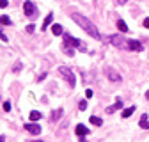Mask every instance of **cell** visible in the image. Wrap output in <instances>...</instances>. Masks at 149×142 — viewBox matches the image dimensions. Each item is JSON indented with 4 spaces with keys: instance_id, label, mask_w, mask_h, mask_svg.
I'll return each instance as SVG.
<instances>
[{
    "instance_id": "7a4b0ae2",
    "label": "cell",
    "mask_w": 149,
    "mask_h": 142,
    "mask_svg": "<svg viewBox=\"0 0 149 142\" xmlns=\"http://www.w3.org/2000/svg\"><path fill=\"white\" fill-rule=\"evenodd\" d=\"M59 73H61V77H64V80L69 84V87H74V73L69 69V68H66V66H61L59 68Z\"/></svg>"
},
{
    "instance_id": "83f0119b",
    "label": "cell",
    "mask_w": 149,
    "mask_h": 142,
    "mask_svg": "<svg viewBox=\"0 0 149 142\" xmlns=\"http://www.w3.org/2000/svg\"><path fill=\"white\" fill-rule=\"evenodd\" d=\"M144 27L149 29V18H146V20H144Z\"/></svg>"
},
{
    "instance_id": "5bb4252c",
    "label": "cell",
    "mask_w": 149,
    "mask_h": 142,
    "mask_svg": "<svg viewBox=\"0 0 149 142\" xmlns=\"http://www.w3.org/2000/svg\"><path fill=\"white\" fill-rule=\"evenodd\" d=\"M52 32H53V36H62L64 32H62V27L59 25V23H53L52 25Z\"/></svg>"
},
{
    "instance_id": "30bf717a",
    "label": "cell",
    "mask_w": 149,
    "mask_h": 142,
    "mask_svg": "<svg viewBox=\"0 0 149 142\" xmlns=\"http://www.w3.org/2000/svg\"><path fill=\"white\" fill-rule=\"evenodd\" d=\"M119 109H123V101H121V100H117L114 105L107 106V114H114V112H116V110H119Z\"/></svg>"
},
{
    "instance_id": "9a60e30c",
    "label": "cell",
    "mask_w": 149,
    "mask_h": 142,
    "mask_svg": "<svg viewBox=\"0 0 149 142\" xmlns=\"http://www.w3.org/2000/svg\"><path fill=\"white\" fill-rule=\"evenodd\" d=\"M29 117H30V121H32V123H36V121H39V119H41V112L32 110V112L29 114Z\"/></svg>"
},
{
    "instance_id": "4fadbf2b",
    "label": "cell",
    "mask_w": 149,
    "mask_h": 142,
    "mask_svg": "<svg viewBox=\"0 0 149 142\" xmlns=\"http://www.w3.org/2000/svg\"><path fill=\"white\" fill-rule=\"evenodd\" d=\"M52 22H53V14L50 13V14L45 18V22H43V25H41V30H46V29L50 27V23H52Z\"/></svg>"
},
{
    "instance_id": "ac0fdd59",
    "label": "cell",
    "mask_w": 149,
    "mask_h": 142,
    "mask_svg": "<svg viewBox=\"0 0 149 142\" xmlns=\"http://www.w3.org/2000/svg\"><path fill=\"white\" fill-rule=\"evenodd\" d=\"M116 25H117V29H119L121 32H128V25H126V23H124L123 20H119V22H117Z\"/></svg>"
},
{
    "instance_id": "cb8c5ba5",
    "label": "cell",
    "mask_w": 149,
    "mask_h": 142,
    "mask_svg": "<svg viewBox=\"0 0 149 142\" xmlns=\"http://www.w3.org/2000/svg\"><path fill=\"white\" fill-rule=\"evenodd\" d=\"M0 39H2L4 43H7V36H6V34H4L2 30H0Z\"/></svg>"
},
{
    "instance_id": "ba28073f",
    "label": "cell",
    "mask_w": 149,
    "mask_h": 142,
    "mask_svg": "<svg viewBox=\"0 0 149 142\" xmlns=\"http://www.w3.org/2000/svg\"><path fill=\"white\" fill-rule=\"evenodd\" d=\"M105 73H107L108 80H112V82H121V75H117L114 69H110V68H108V69L105 71Z\"/></svg>"
},
{
    "instance_id": "484cf974",
    "label": "cell",
    "mask_w": 149,
    "mask_h": 142,
    "mask_svg": "<svg viewBox=\"0 0 149 142\" xmlns=\"http://www.w3.org/2000/svg\"><path fill=\"white\" fill-rule=\"evenodd\" d=\"M34 29H36L34 25H27V32H29V34H32V32H34Z\"/></svg>"
},
{
    "instance_id": "6da1fadb",
    "label": "cell",
    "mask_w": 149,
    "mask_h": 142,
    "mask_svg": "<svg viewBox=\"0 0 149 142\" xmlns=\"http://www.w3.org/2000/svg\"><path fill=\"white\" fill-rule=\"evenodd\" d=\"M71 18H73V22L74 23H78V27H82L91 38H94V39H101V34H100V30L96 29V25L92 23L89 18H85V16H82L80 13H73L71 14Z\"/></svg>"
},
{
    "instance_id": "7c38bea8",
    "label": "cell",
    "mask_w": 149,
    "mask_h": 142,
    "mask_svg": "<svg viewBox=\"0 0 149 142\" xmlns=\"http://www.w3.org/2000/svg\"><path fill=\"white\" fill-rule=\"evenodd\" d=\"M62 112H64L62 109H57V110H53V112H52V116H50V121H52V123L59 121V119H61V116H62Z\"/></svg>"
},
{
    "instance_id": "ffe728a7",
    "label": "cell",
    "mask_w": 149,
    "mask_h": 142,
    "mask_svg": "<svg viewBox=\"0 0 149 142\" xmlns=\"http://www.w3.org/2000/svg\"><path fill=\"white\" fill-rule=\"evenodd\" d=\"M64 53H66V55H69V57H73V55H74V50H73V46H68V45H64Z\"/></svg>"
},
{
    "instance_id": "277c9868",
    "label": "cell",
    "mask_w": 149,
    "mask_h": 142,
    "mask_svg": "<svg viewBox=\"0 0 149 142\" xmlns=\"http://www.w3.org/2000/svg\"><path fill=\"white\" fill-rule=\"evenodd\" d=\"M110 43L114 45L116 48H123V50H126V48H128V41L123 38V36H119V34L110 36Z\"/></svg>"
},
{
    "instance_id": "d6a6232c",
    "label": "cell",
    "mask_w": 149,
    "mask_h": 142,
    "mask_svg": "<svg viewBox=\"0 0 149 142\" xmlns=\"http://www.w3.org/2000/svg\"><path fill=\"white\" fill-rule=\"evenodd\" d=\"M32 142H36V140H32Z\"/></svg>"
},
{
    "instance_id": "9c48e42d",
    "label": "cell",
    "mask_w": 149,
    "mask_h": 142,
    "mask_svg": "<svg viewBox=\"0 0 149 142\" xmlns=\"http://www.w3.org/2000/svg\"><path fill=\"white\" fill-rule=\"evenodd\" d=\"M139 124H140V128H142V130H149V114H142Z\"/></svg>"
},
{
    "instance_id": "4316f807",
    "label": "cell",
    "mask_w": 149,
    "mask_h": 142,
    "mask_svg": "<svg viewBox=\"0 0 149 142\" xmlns=\"http://www.w3.org/2000/svg\"><path fill=\"white\" fill-rule=\"evenodd\" d=\"M85 96L87 98H92V91H91V89H87V91H85Z\"/></svg>"
},
{
    "instance_id": "e0dca14e",
    "label": "cell",
    "mask_w": 149,
    "mask_h": 142,
    "mask_svg": "<svg viewBox=\"0 0 149 142\" xmlns=\"http://www.w3.org/2000/svg\"><path fill=\"white\" fill-rule=\"evenodd\" d=\"M91 124H94V126H101L103 121H101L98 116H91Z\"/></svg>"
},
{
    "instance_id": "3957f363",
    "label": "cell",
    "mask_w": 149,
    "mask_h": 142,
    "mask_svg": "<svg viewBox=\"0 0 149 142\" xmlns=\"http://www.w3.org/2000/svg\"><path fill=\"white\" fill-rule=\"evenodd\" d=\"M62 38H64V45L68 46H74V48H80V50H85V45L82 41H78L77 38H73V36L69 34H62Z\"/></svg>"
},
{
    "instance_id": "52a82bcc",
    "label": "cell",
    "mask_w": 149,
    "mask_h": 142,
    "mask_svg": "<svg viewBox=\"0 0 149 142\" xmlns=\"http://www.w3.org/2000/svg\"><path fill=\"white\" fill-rule=\"evenodd\" d=\"M128 50H132V52H142L144 46L139 41H135V39H128Z\"/></svg>"
},
{
    "instance_id": "4dcf8cb0",
    "label": "cell",
    "mask_w": 149,
    "mask_h": 142,
    "mask_svg": "<svg viewBox=\"0 0 149 142\" xmlns=\"http://www.w3.org/2000/svg\"><path fill=\"white\" fill-rule=\"evenodd\" d=\"M80 142H87V140H85V135H84V137H80Z\"/></svg>"
},
{
    "instance_id": "7402d4cb",
    "label": "cell",
    "mask_w": 149,
    "mask_h": 142,
    "mask_svg": "<svg viewBox=\"0 0 149 142\" xmlns=\"http://www.w3.org/2000/svg\"><path fill=\"white\" fill-rule=\"evenodd\" d=\"M78 106H80V110H85V109H87V101H80Z\"/></svg>"
},
{
    "instance_id": "f1b7e54d",
    "label": "cell",
    "mask_w": 149,
    "mask_h": 142,
    "mask_svg": "<svg viewBox=\"0 0 149 142\" xmlns=\"http://www.w3.org/2000/svg\"><path fill=\"white\" fill-rule=\"evenodd\" d=\"M126 2H128V0H117V4H121V6H123V4H126Z\"/></svg>"
},
{
    "instance_id": "603a6c76",
    "label": "cell",
    "mask_w": 149,
    "mask_h": 142,
    "mask_svg": "<svg viewBox=\"0 0 149 142\" xmlns=\"http://www.w3.org/2000/svg\"><path fill=\"white\" fill-rule=\"evenodd\" d=\"M4 110H6V112H9V110H11V103H9V101H6V103H4Z\"/></svg>"
},
{
    "instance_id": "d6986e66",
    "label": "cell",
    "mask_w": 149,
    "mask_h": 142,
    "mask_svg": "<svg viewBox=\"0 0 149 142\" xmlns=\"http://www.w3.org/2000/svg\"><path fill=\"white\" fill-rule=\"evenodd\" d=\"M0 25H6V27L11 25V18L6 16V14H4V16H0Z\"/></svg>"
},
{
    "instance_id": "d4e9b609",
    "label": "cell",
    "mask_w": 149,
    "mask_h": 142,
    "mask_svg": "<svg viewBox=\"0 0 149 142\" xmlns=\"http://www.w3.org/2000/svg\"><path fill=\"white\" fill-rule=\"evenodd\" d=\"M7 4H9L7 0H0V7H2V9H4V7H7Z\"/></svg>"
},
{
    "instance_id": "8fae6325",
    "label": "cell",
    "mask_w": 149,
    "mask_h": 142,
    "mask_svg": "<svg viewBox=\"0 0 149 142\" xmlns=\"http://www.w3.org/2000/svg\"><path fill=\"white\" fill-rule=\"evenodd\" d=\"M74 132H77V135H78V137H84V135H87L91 130H89V128H85L84 124H77V128H74Z\"/></svg>"
},
{
    "instance_id": "8992f818",
    "label": "cell",
    "mask_w": 149,
    "mask_h": 142,
    "mask_svg": "<svg viewBox=\"0 0 149 142\" xmlns=\"http://www.w3.org/2000/svg\"><path fill=\"white\" fill-rule=\"evenodd\" d=\"M25 130L29 133H32V135H39L41 133V126H39V124H36V123H27L25 124Z\"/></svg>"
},
{
    "instance_id": "1f68e13d",
    "label": "cell",
    "mask_w": 149,
    "mask_h": 142,
    "mask_svg": "<svg viewBox=\"0 0 149 142\" xmlns=\"http://www.w3.org/2000/svg\"><path fill=\"white\" fill-rule=\"evenodd\" d=\"M146 98H147V100H149V91H147V93H146Z\"/></svg>"
},
{
    "instance_id": "2e32d148",
    "label": "cell",
    "mask_w": 149,
    "mask_h": 142,
    "mask_svg": "<svg viewBox=\"0 0 149 142\" xmlns=\"http://www.w3.org/2000/svg\"><path fill=\"white\" fill-rule=\"evenodd\" d=\"M133 112H135V106H133V105H132V106H128V109H124V110H123V114H121V116H123V117H124V119H126V117H130V116H132V114H133Z\"/></svg>"
},
{
    "instance_id": "44dd1931",
    "label": "cell",
    "mask_w": 149,
    "mask_h": 142,
    "mask_svg": "<svg viewBox=\"0 0 149 142\" xmlns=\"http://www.w3.org/2000/svg\"><path fill=\"white\" fill-rule=\"evenodd\" d=\"M13 71H14V73H20V71H22V62H16L14 68H13Z\"/></svg>"
},
{
    "instance_id": "f546056e",
    "label": "cell",
    "mask_w": 149,
    "mask_h": 142,
    "mask_svg": "<svg viewBox=\"0 0 149 142\" xmlns=\"http://www.w3.org/2000/svg\"><path fill=\"white\" fill-rule=\"evenodd\" d=\"M0 142H6V137L4 135H0Z\"/></svg>"
},
{
    "instance_id": "5b68a950",
    "label": "cell",
    "mask_w": 149,
    "mask_h": 142,
    "mask_svg": "<svg viewBox=\"0 0 149 142\" xmlns=\"http://www.w3.org/2000/svg\"><path fill=\"white\" fill-rule=\"evenodd\" d=\"M23 13H25L29 18H34V16H36V6L30 2V0H27V2L23 4Z\"/></svg>"
}]
</instances>
